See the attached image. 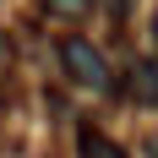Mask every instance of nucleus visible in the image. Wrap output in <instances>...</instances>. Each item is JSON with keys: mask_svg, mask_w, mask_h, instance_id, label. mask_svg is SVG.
Here are the masks:
<instances>
[{"mask_svg": "<svg viewBox=\"0 0 158 158\" xmlns=\"http://www.w3.org/2000/svg\"><path fill=\"white\" fill-rule=\"evenodd\" d=\"M60 65H65V77L77 82V87H109V60L87 38H65L60 44Z\"/></svg>", "mask_w": 158, "mask_h": 158, "instance_id": "obj_1", "label": "nucleus"}, {"mask_svg": "<svg viewBox=\"0 0 158 158\" xmlns=\"http://www.w3.org/2000/svg\"><path fill=\"white\" fill-rule=\"evenodd\" d=\"M77 158H126V147H114L104 131L82 126V131H77Z\"/></svg>", "mask_w": 158, "mask_h": 158, "instance_id": "obj_2", "label": "nucleus"}, {"mask_svg": "<svg viewBox=\"0 0 158 158\" xmlns=\"http://www.w3.org/2000/svg\"><path fill=\"white\" fill-rule=\"evenodd\" d=\"M131 77H136V93H142L147 104H158V65L142 60V65H131Z\"/></svg>", "mask_w": 158, "mask_h": 158, "instance_id": "obj_3", "label": "nucleus"}, {"mask_svg": "<svg viewBox=\"0 0 158 158\" xmlns=\"http://www.w3.org/2000/svg\"><path fill=\"white\" fill-rule=\"evenodd\" d=\"M87 0H49V11H60V16H71V11H82Z\"/></svg>", "mask_w": 158, "mask_h": 158, "instance_id": "obj_4", "label": "nucleus"}, {"mask_svg": "<svg viewBox=\"0 0 158 158\" xmlns=\"http://www.w3.org/2000/svg\"><path fill=\"white\" fill-rule=\"evenodd\" d=\"M104 6H109L114 16H126V6H131V0H104Z\"/></svg>", "mask_w": 158, "mask_h": 158, "instance_id": "obj_5", "label": "nucleus"}, {"mask_svg": "<svg viewBox=\"0 0 158 158\" xmlns=\"http://www.w3.org/2000/svg\"><path fill=\"white\" fill-rule=\"evenodd\" d=\"M142 147H147V158H158V136H147V142H142Z\"/></svg>", "mask_w": 158, "mask_h": 158, "instance_id": "obj_6", "label": "nucleus"}]
</instances>
